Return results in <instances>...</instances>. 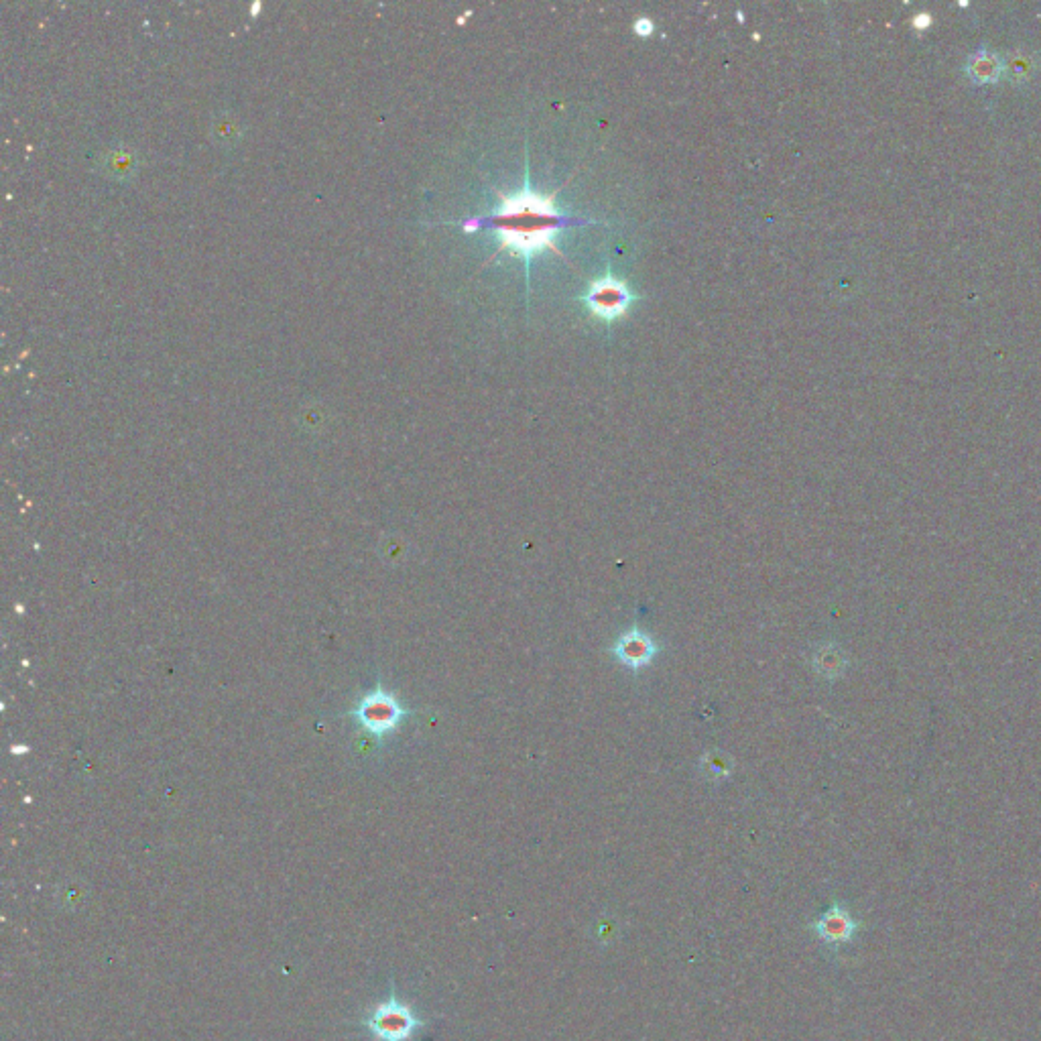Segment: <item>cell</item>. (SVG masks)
Here are the masks:
<instances>
[{
    "mask_svg": "<svg viewBox=\"0 0 1041 1041\" xmlns=\"http://www.w3.org/2000/svg\"><path fill=\"white\" fill-rule=\"evenodd\" d=\"M501 206L486 220H474V226H488L499 240L497 253H509L525 263L527 279L529 265L545 251H554L566 263V255L558 249V236L568 224H580V220L566 216L556 208V194H539L531 188L529 177L517 194L497 192Z\"/></svg>",
    "mask_w": 1041,
    "mask_h": 1041,
    "instance_id": "obj_1",
    "label": "cell"
},
{
    "mask_svg": "<svg viewBox=\"0 0 1041 1041\" xmlns=\"http://www.w3.org/2000/svg\"><path fill=\"white\" fill-rule=\"evenodd\" d=\"M1037 68H1039V61L1031 51L1015 49V51H1011V55H1007L1005 72H1007V76H1011V80L1015 84L1029 82L1033 78V74L1037 72Z\"/></svg>",
    "mask_w": 1041,
    "mask_h": 1041,
    "instance_id": "obj_8",
    "label": "cell"
},
{
    "mask_svg": "<svg viewBox=\"0 0 1041 1041\" xmlns=\"http://www.w3.org/2000/svg\"><path fill=\"white\" fill-rule=\"evenodd\" d=\"M350 716L362 730L369 732L371 737L383 739L403 722L407 710L399 704V700L393 694L385 690H375L360 698Z\"/></svg>",
    "mask_w": 1041,
    "mask_h": 1041,
    "instance_id": "obj_3",
    "label": "cell"
},
{
    "mask_svg": "<svg viewBox=\"0 0 1041 1041\" xmlns=\"http://www.w3.org/2000/svg\"><path fill=\"white\" fill-rule=\"evenodd\" d=\"M930 21H932V19H930V15L922 13V15H917V17H913V27H917V29H926V27H930Z\"/></svg>",
    "mask_w": 1041,
    "mask_h": 1041,
    "instance_id": "obj_11",
    "label": "cell"
},
{
    "mask_svg": "<svg viewBox=\"0 0 1041 1041\" xmlns=\"http://www.w3.org/2000/svg\"><path fill=\"white\" fill-rule=\"evenodd\" d=\"M637 299L639 297L631 291V287L625 281L610 275L592 281L582 297L590 314L602 322H617L625 318Z\"/></svg>",
    "mask_w": 1041,
    "mask_h": 1041,
    "instance_id": "obj_4",
    "label": "cell"
},
{
    "mask_svg": "<svg viewBox=\"0 0 1041 1041\" xmlns=\"http://www.w3.org/2000/svg\"><path fill=\"white\" fill-rule=\"evenodd\" d=\"M710 763H712V767H708V771H710V773H718V775H726V769H724V757H720V759H718V761H714V759H712V757H710Z\"/></svg>",
    "mask_w": 1041,
    "mask_h": 1041,
    "instance_id": "obj_12",
    "label": "cell"
},
{
    "mask_svg": "<svg viewBox=\"0 0 1041 1041\" xmlns=\"http://www.w3.org/2000/svg\"><path fill=\"white\" fill-rule=\"evenodd\" d=\"M612 653H615L617 659L621 663H625L627 667L639 669V667H645V665L651 663V659L657 653V645H655V641L647 633H643L639 629H633V631L625 633L615 643V647H612Z\"/></svg>",
    "mask_w": 1041,
    "mask_h": 1041,
    "instance_id": "obj_6",
    "label": "cell"
},
{
    "mask_svg": "<svg viewBox=\"0 0 1041 1041\" xmlns=\"http://www.w3.org/2000/svg\"><path fill=\"white\" fill-rule=\"evenodd\" d=\"M816 669L822 673V676L826 678H838L844 673L846 669V657L842 655V651L834 645H826L822 647L818 653H816Z\"/></svg>",
    "mask_w": 1041,
    "mask_h": 1041,
    "instance_id": "obj_9",
    "label": "cell"
},
{
    "mask_svg": "<svg viewBox=\"0 0 1041 1041\" xmlns=\"http://www.w3.org/2000/svg\"><path fill=\"white\" fill-rule=\"evenodd\" d=\"M635 33L641 35V37H649L653 33V23L647 19V17H641L637 23H635Z\"/></svg>",
    "mask_w": 1041,
    "mask_h": 1041,
    "instance_id": "obj_10",
    "label": "cell"
},
{
    "mask_svg": "<svg viewBox=\"0 0 1041 1041\" xmlns=\"http://www.w3.org/2000/svg\"><path fill=\"white\" fill-rule=\"evenodd\" d=\"M358 1023L377 1041H413L430 1021L421 1017L413 1005L399 999L391 981L389 997L366 1011Z\"/></svg>",
    "mask_w": 1041,
    "mask_h": 1041,
    "instance_id": "obj_2",
    "label": "cell"
},
{
    "mask_svg": "<svg viewBox=\"0 0 1041 1041\" xmlns=\"http://www.w3.org/2000/svg\"><path fill=\"white\" fill-rule=\"evenodd\" d=\"M859 920H854L852 913L846 909L844 903L836 901L830 909H826L816 922L810 924V930L818 936L820 942L830 946L832 950H838L840 946H846L859 934Z\"/></svg>",
    "mask_w": 1041,
    "mask_h": 1041,
    "instance_id": "obj_5",
    "label": "cell"
},
{
    "mask_svg": "<svg viewBox=\"0 0 1041 1041\" xmlns=\"http://www.w3.org/2000/svg\"><path fill=\"white\" fill-rule=\"evenodd\" d=\"M1005 72V64L1001 57L993 51L981 49L968 57L966 74L974 84H995Z\"/></svg>",
    "mask_w": 1041,
    "mask_h": 1041,
    "instance_id": "obj_7",
    "label": "cell"
}]
</instances>
